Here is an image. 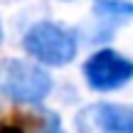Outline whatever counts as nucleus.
Masks as SVG:
<instances>
[{"label": "nucleus", "instance_id": "8", "mask_svg": "<svg viewBox=\"0 0 133 133\" xmlns=\"http://www.w3.org/2000/svg\"><path fill=\"white\" fill-rule=\"evenodd\" d=\"M62 3H74V0H62Z\"/></svg>", "mask_w": 133, "mask_h": 133}, {"label": "nucleus", "instance_id": "3", "mask_svg": "<svg viewBox=\"0 0 133 133\" xmlns=\"http://www.w3.org/2000/svg\"><path fill=\"white\" fill-rule=\"evenodd\" d=\"M84 81L91 91L99 94H109V91L123 89L126 84L133 79V59L126 54H121L118 49H96L81 66Z\"/></svg>", "mask_w": 133, "mask_h": 133}, {"label": "nucleus", "instance_id": "7", "mask_svg": "<svg viewBox=\"0 0 133 133\" xmlns=\"http://www.w3.org/2000/svg\"><path fill=\"white\" fill-rule=\"evenodd\" d=\"M0 133H25V128L17 121H3L0 123Z\"/></svg>", "mask_w": 133, "mask_h": 133}, {"label": "nucleus", "instance_id": "1", "mask_svg": "<svg viewBox=\"0 0 133 133\" xmlns=\"http://www.w3.org/2000/svg\"><path fill=\"white\" fill-rule=\"evenodd\" d=\"M52 76L44 66L27 59L8 57L0 62V96L15 104L39 106L52 94Z\"/></svg>", "mask_w": 133, "mask_h": 133}, {"label": "nucleus", "instance_id": "6", "mask_svg": "<svg viewBox=\"0 0 133 133\" xmlns=\"http://www.w3.org/2000/svg\"><path fill=\"white\" fill-rule=\"evenodd\" d=\"M35 133H66L64 126H62V118H59V114H54V111L49 109H42L39 111V123Z\"/></svg>", "mask_w": 133, "mask_h": 133}, {"label": "nucleus", "instance_id": "2", "mask_svg": "<svg viewBox=\"0 0 133 133\" xmlns=\"http://www.w3.org/2000/svg\"><path fill=\"white\" fill-rule=\"evenodd\" d=\"M22 47L35 62L44 66H66L76 57L79 39H76V32L69 30L66 25L39 20L25 32Z\"/></svg>", "mask_w": 133, "mask_h": 133}, {"label": "nucleus", "instance_id": "4", "mask_svg": "<svg viewBox=\"0 0 133 133\" xmlns=\"http://www.w3.org/2000/svg\"><path fill=\"white\" fill-rule=\"evenodd\" d=\"M79 133H133V106L131 104H91L76 114Z\"/></svg>", "mask_w": 133, "mask_h": 133}, {"label": "nucleus", "instance_id": "5", "mask_svg": "<svg viewBox=\"0 0 133 133\" xmlns=\"http://www.w3.org/2000/svg\"><path fill=\"white\" fill-rule=\"evenodd\" d=\"M94 20L99 22L96 39H109L118 27L133 20V3L131 0H94Z\"/></svg>", "mask_w": 133, "mask_h": 133}]
</instances>
